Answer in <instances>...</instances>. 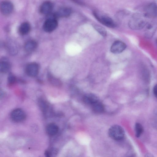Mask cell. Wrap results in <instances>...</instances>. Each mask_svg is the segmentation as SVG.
Returning a JSON list of instances; mask_svg holds the SVG:
<instances>
[{
    "instance_id": "cell-18",
    "label": "cell",
    "mask_w": 157,
    "mask_h": 157,
    "mask_svg": "<svg viewBox=\"0 0 157 157\" xmlns=\"http://www.w3.org/2000/svg\"><path fill=\"white\" fill-rule=\"evenodd\" d=\"M10 68V65L7 61L2 60L0 64V71L2 73H6L8 72Z\"/></svg>"
},
{
    "instance_id": "cell-17",
    "label": "cell",
    "mask_w": 157,
    "mask_h": 157,
    "mask_svg": "<svg viewBox=\"0 0 157 157\" xmlns=\"http://www.w3.org/2000/svg\"><path fill=\"white\" fill-rule=\"evenodd\" d=\"M91 106L93 110L96 113H101L104 110V106L99 101L93 104Z\"/></svg>"
},
{
    "instance_id": "cell-19",
    "label": "cell",
    "mask_w": 157,
    "mask_h": 157,
    "mask_svg": "<svg viewBox=\"0 0 157 157\" xmlns=\"http://www.w3.org/2000/svg\"><path fill=\"white\" fill-rule=\"evenodd\" d=\"M135 135L136 137L140 136L144 132V128L142 125L140 123H136L135 126Z\"/></svg>"
},
{
    "instance_id": "cell-24",
    "label": "cell",
    "mask_w": 157,
    "mask_h": 157,
    "mask_svg": "<svg viewBox=\"0 0 157 157\" xmlns=\"http://www.w3.org/2000/svg\"><path fill=\"white\" fill-rule=\"evenodd\" d=\"M157 41L156 42H157V41Z\"/></svg>"
},
{
    "instance_id": "cell-10",
    "label": "cell",
    "mask_w": 157,
    "mask_h": 157,
    "mask_svg": "<svg viewBox=\"0 0 157 157\" xmlns=\"http://www.w3.org/2000/svg\"><path fill=\"white\" fill-rule=\"evenodd\" d=\"M39 67L36 63L29 64L26 67V71L28 75L31 77L36 76L39 72Z\"/></svg>"
},
{
    "instance_id": "cell-1",
    "label": "cell",
    "mask_w": 157,
    "mask_h": 157,
    "mask_svg": "<svg viewBox=\"0 0 157 157\" xmlns=\"http://www.w3.org/2000/svg\"><path fill=\"white\" fill-rule=\"evenodd\" d=\"M145 15L140 13L133 14L128 22L129 27L133 30H139L144 28L148 21Z\"/></svg>"
},
{
    "instance_id": "cell-22",
    "label": "cell",
    "mask_w": 157,
    "mask_h": 157,
    "mask_svg": "<svg viewBox=\"0 0 157 157\" xmlns=\"http://www.w3.org/2000/svg\"><path fill=\"white\" fill-rule=\"evenodd\" d=\"M48 78L50 82L53 84L56 85L60 84V82L59 80L51 75H49Z\"/></svg>"
},
{
    "instance_id": "cell-16",
    "label": "cell",
    "mask_w": 157,
    "mask_h": 157,
    "mask_svg": "<svg viewBox=\"0 0 157 157\" xmlns=\"http://www.w3.org/2000/svg\"><path fill=\"white\" fill-rule=\"evenodd\" d=\"M37 44L34 40H30L25 44V48L27 52H30L34 51L36 48Z\"/></svg>"
},
{
    "instance_id": "cell-23",
    "label": "cell",
    "mask_w": 157,
    "mask_h": 157,
    "mask_svg": "<svg viewBox=\"0 0 157 157\" xmlns=\"http://www.w3.org/2000/svg\"><path fill=\"white\" fill-rule=\"evenodd\" d=\"M153 92L155 97L157 98V84H156L154 87Z\"/></svg>"
},
{
    "instance_id": "cell-11",
    "label": "cell",
    "mask_w": 157,
    "mask_h": 157,
    "mask_svg": "<svg viewBox=\"0 0 157 157\" xmlns=\"http://www.w3.org/2000/svg\"><path fill=\"white\" fill-rule=\"evenodd\" d=\"M53 9V5L50 1H46L41 5L40 8V13L45 15L49 14Z\"/></svg>"
},
{
    "instance_id": "cell-9",
    "label": "cell",
    "mask_w": 157,
    "mask_h": 157,
    "mask_svg": "<svg viewBox=\"0 0 157 157\" xmlns=\"http://www.w3.org/2000/svg\"><path fill=\"white\" fill-rule=\"evenodd\" d=\"M13 5L10 1H4L1 3V11L4 15H7L10 14L13 11Z\"/></svg>"
},
{
    "instance_id": "cell-3",
    "label": "cell",
    "mask_w": 157,
    "mask_h": 157,
    "mask_svg": "<svg viewBox=\"0 0 157 157\" xmlns=\"http://www.w3.org/2000/svg\"><path fill=\"white\" fill-rule=\"evenodd\" d=\"M93 14L95 18L101 24L110 28H114L116 24L114 21L109 17L105 15H100L95 11L93 12Z\"/></svg>"
},
{
    "instance_id": "cell-12",
    "label": "cell",
    "mask_w": 157,
    "mask_h": 157,
    "mask_svg": "<svg viewBox=\"0 0 157 157\" xmlns=\"http://www.w3.org/2000/svg\"><path fill=\"white\" fill-rule=\"evenodd\" d=\"M72 13L71 9L69 7H64L59 9L54 16L56 18L57 17H67L70 16Z\"/></svg>"
},
{
    "instance_id": "cell-8",
    "label": "cell",
    "mask_w": 157,
    "mask_h": 157,
    "mask_svg": "<svg viewBox=\"0 0 157 157\" xmlns=\"http://www.w3.org/2000/svg\"><path fill=\"white\" fill-rule=\"evenodd\" d=\"M10 117L13 121L16 122H20L25 120L26 115L22 110L20 109H17L12 111Z\"/></svg>"
},
{
    "instance_id": "cell-20",
    "label": "cell",
    "mask_w": 157,
    "mask_h": 157,
    "mask_svg": "<svg viewBox=\"0 0 157 157\" xmlns=\"http://www.w3.org/2000/svg\"><path fill=\"white\" fill-rule=\"evenodd\" d=\"M93 26L94 29L101 35L105 36L107 35V31L103 27L97 24H94Z\"/></svg>"
},
{
    "instance_id": "cell-14",
    "label": "cell",
    "mask_w": 157,
    "mask_h": 157,
    "mask_svg": "<svg viewBox=\"0 0 157 157\" xmlns=\"http://www.w3.org/2000/svg\"><path fill=\"white\" fill-rule=\"evenodd\" d=\"M46 131L49 135L51 136H54L58 132L59 128L57 125L55 124H50L47 126Z\"/></svg>"
},
{
    "instance_id": "cell-15",
    "label": "cell",
    "mask_w": 157,
    "mask_h": 157,
    "mask_svg": "<svg viewBox=\"0 0 157 157\" xmlns=\"http://www.w3.org/2000/svg\"><path fill=\"white\" fill-rule=\"evenodd\" d=\"M30 25L27 22H24L22 23L19 28V33L21 35H25L27 34L30 30Z\"/></svg>"
},
{
    "instance_id": "cell-21",
    "label": "cell",
    "mask_w": 157,
    "mask_h": 157,
    "mask_svg": "<svg viewBox=\"0 0 157 157\" xmlns=\"http://www.w3.org/2000/svg\"><path fill=\"white\" fill-rule=\"evenodd\" d=\"M8 80L9 83L11 85L13 84L16 81V79L15 76L11 73L9 75Z\"/></svg>"
},
{
    "instance_id": "cell-5",
    "label": "cell",
    "mask_w": 157,
    "mask_h": 157,
    "mask_svg": "<svg viewBox=\"0 0 157 157\" xmlns=\"http://www.w3.org/2000/svg\"><path fill=\"white\" fill-rule=\"evenodd\" d=\"M144 28L145 37L148 38H151L157 29V23L154 21H148Z\"/></svg>"
},
{
    "instance_id": "cell-4",
    "label": "cell",
    "mask_w": 157,
    "mask_h": 157,
    "mask_svg": "<svg viewBox=\"0 0 157 157\" xmlns=\"http://www.w3.org/2000/svg\"><path fill=\"white\" fill-rule=\"evenodd\" d=\"M58 25L56 18L54 17H49L44 21L43 28L44 30L47 33H50L55 30Z\"/></svg>"
},
{
    "instance_id": "cell-7",
    "label": "cell",
    "mask_w": 157,
    "mask_h": 157,
    "mask_svg": "<svg viewBox=\"0 0 157 157\" xmlns=\"http://www.w3.org/2000/svg\"><path fill=\"white\" fill-rule=\"evenodd\" d=\"M126 45L120 40L114 41L111 45L110 51L114 54L120 53L124 51L126 48Z\"/></svg>"
},
{
    "instance_id": "cell-2",
    "label": "cell",
    "mask_w": 157,
    "mask_h": 157,
    "mask_svg": "<svg viewBox=\"0 0 157 157\" xmlns=\"http://www.w3.org/2000/svg\"><path fill=\"white\" fill-rule=\"evenodd\" d=\"M108 133L110 138L116 140L122 139L125 135L124 131L123 128L117 125H115L111 126L109 129Z\"/></svg>"
},
{
    "instance_id": "cell-6",
    "label": "cell",
    "mask_w": 157,
    "mask_h": 157,
    "mask_svg": "<svg viewBox=\"0 0 157 157\" xmlns=\"http://www.w3.org/2000/svg\"><path fill=\"white\" fill-rule=\"evenodd\" d=\"M144 14L148 18H157V4L151 3L147 5L145 9Z\"/></svg>"
},
{
    "instance_id": "cell-13",
    "label": "cell",
    "mask_w": 157,
    "mask_h": 157,
    "mask_svg": "<svg viewBox=\"0 0 157 157\" xmlns=\"http://www.w3.org/2000/svg\"><path fill=\"white\" fill-rule=\"evenodd\" d=\"M83 100L86 104L91 105L99 101L98 97L92 94H87L85 95L83 98Z\"/></svg>"
}]
</instances>
